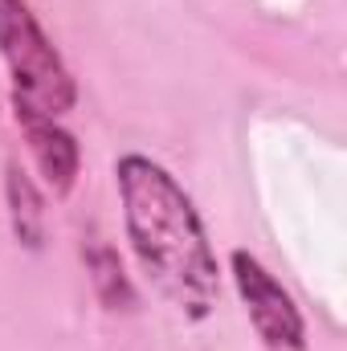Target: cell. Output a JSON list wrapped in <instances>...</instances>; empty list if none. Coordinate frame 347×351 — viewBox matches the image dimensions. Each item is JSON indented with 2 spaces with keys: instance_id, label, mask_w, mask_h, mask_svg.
<instances>
[{
  "instance_id": "cell-4",
  "label": "cell",
  "mask_w": 347,
  "mask_h": 351,
  "mask_svg": "<svg viewBox=\"0 0 347 351\" xmlns=\"http://www.w3.org/2000/svg\"><path fill=\"white\" fill-rule=\"evenodd\" d=\"M16 123L25 131L33 168L45 180V188L53 196H66L78 184V172H82V147H78L74 131H66L58 119H16Z\"/></svg>"
},
{
  "instance_id": "cell-3",
  "label": "cell",
  "mask_w": 347,
  "mask_h": 351,
  "mask_svg": "<svg viewBox=\"0 0 347 351\" xmlns=\"http://www.w3.org/2000/svg\"><path fill=\"white\" fill-rule=\"evenodd\" d=\"M229 269L261 343L270 351H307V323L290 290H282V282H274V274L246 250L229 254Z\"/></svg>"
},
{
  "instance_id": "cell-1",
  "label": "cell",
  "mask_w": 347,
  "mask_h": 351,
  "mask_svg": "<svg viewBox=\"0 0 347 351\" xmlns=\"http://www.w3.org/2000/svg\"><path fill=\"white\" fill-rule=\"evenodd\" d=\"M127 241L139 269L180 315L204 319L221 294V269L192 196L164 164L131 152L115 164Z\"/></svg>"
},
{
  "instance_id": "cell-2",
  "label": "cell",
  "mask_w": 347,
  "mask_h": 351,
  "mask_svg": "<svg viewBox=\"0 0 347 351\" xmlns=\"http://www.w3.org/2000/svg\"><path fill=\"white\" fill-rule=\"evenodd\" d=\"M0 62L12 82L16 119H62L74 110L78 82L29 0H0Z\"/></svg>"
},
{
  "instance_id": "cell-6",
  "label": "cell",
  "mask_w": 347,
  "mask_h": 351,
  "mask_svg": "<svg viewBox=\"0 0 347 351\" xmlns=\"http://www.w3.org/2000/svg\"><path fill=\"white\" fill-rule=\"evenodd\" d=\"M86 265H90V274H94V290H98V298H102L106 311H127L135 302L131 282L123 274V262H119V254L110 245H90Z\"/></svg>"
},
{
  "instance_id": "cell-5",
  "label": "cell",
  "mask_w": 347,
  "mask_h": 351,
  "mask_svg": "<svg viewBox=\"0 0 347 351\" xmlns=\"http://www.w3.org/2000/svg\"><path fill=\"white\" fill-rule=\"evenodd\" d=\"M4 192H8V217H12V237L25 250H41L45 241V208H41V192L16 164H8L4 176Z\"/></svg>"
}]
</instances>
